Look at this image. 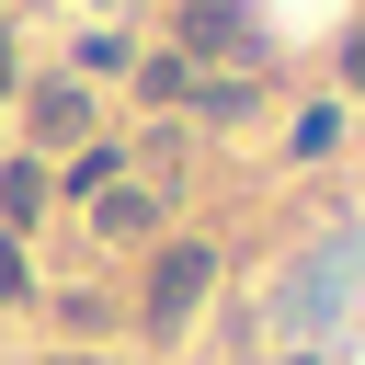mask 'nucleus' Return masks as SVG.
I'll list each match as a JSON object with an SVG mask.
<instances>
[{
	"label": "nucleus",
	"mask_w": 365,
	"mask_h": 365,
	"mask_svg": "<svg viewBox=\"0 0 365 365\" xmlns=\"http://www.w3.org/2000/svg\"><path fill=\"white\" fill-rule=\"evenodd\" d=\"M34 205H46V171H34V160H11V171H0V217H11V228H23V217H34Z\"/></svg>",
	"instance_id": "obj_6"
},
{
	"label": "nucleus",
	"mask_w": 365,
	"mask_h": 365,
	"mask_svg": "<svg viewBox=\"0 0 365 365\" xmlns=\"http://www.w3.org/2000/svg\"><path fill=\"white\" fill-rule=\"evenodd\" d=\"M205 285H217V251H205V240H171V251L148 262V331H182V319L205 308Z\"/></svg>",
	"instance_id": "obj_2"
},
{
	"label": "nucleus",
	"mask_w": 365,
	"mask_h": 365,
	"mask_svg": "<svg viewBox=\"0 0 365 365\" xmlns=\"http://www.w3.org/2000/svg\"><path fill=\"white\" fill-rule=\"evenodd\" d=\"M251 46H262V34H251L240 0H182V46H171L182 68H194V57H251Z\"/></svg>",
	"instance_id": "obj_3"
},
{
	"label": "nucleus",
	"mask_w": 365,
	"mask_h": 365,
	"mask_svg": "<svg viewBox=\"0 0 365 365\" xmlns=\"http://www.w3.org/2000/svg\"><path fill=\"white\" fill-rule=\"evenodd\" d=\"M354 285H365V228H331L308 262H285V274H274V297H262V342L308 354V342L354 308Z\"/></svg>",
	"instance_id": "obj_1"
},
{
	"label": "nucleus",
	"mask_w": 365,
	"mask_h": 365,
	"mask_svg": "<svg viewBox=\"0 0 365 365\" xmlns=\"http://www.w3.org/2000/svg\"><path fill=\"white\" fill-rule=\"evenodd\" d=\"M342 80H365V23H354V34H342Z\"/></svg>",
	"instance_id": "obj_9"
},
{
	"label": "nucleus",
	"mask_w": 365,
	"mask_h": 365,
	"mask_svg": "<svg viewBox=\"0 0 365 365\" xmlns=\"http://www.w3.org/2000/svg\"><path fill=\"white\" fill-rule=\"evenodd\" d=\"M46 365H103V354H46Z\"/></svg>",
	"instance_id": "obj_11"
},
{
	"label": "nucleus",
	"mask_w": 365,
	"mask_h": 365,
	"mask_svg": "<svg viewBox=\"0 0 365 365\" xmlns=\"http://www.w3.org/2000/svg\"><path fill=\"white\" fill-rule=\"evenodd\" d=\"M23 285H34V274H23V251L0 240V297H23Z\"/></svg>",
	"instance_id": "obj_8"
},
{
	"label": "nucleus",
	"mask_w": 365,
	"mask_h": 365,
	"mask_svg": "<svg viewBox=\"0 0 365 365\" xmlns=\"http://www.w3.org/2000/svg\"><path fill=\"white\" fill-rule=\"evenodd\" d=\"M137 91H148V103H182V91H194V68H182V57H148V68H137Z\"/></svg>",
	"instance_id": "obj_7"
},
{
	"label": "nucleus",
	"mask_w": 365,
	"mask_h": 365,
	"mask_svg": "<svg viewBox=\"0 0 365 365\" xmlns=\"http://www.w3.org/2000/svg\"><path fill=\"white\" fill-rule=\"evenodd\" d=\"M34 137H46V148H80V137H91V91H80V80H46V91H34Z\"/></svg>",
	"instance_id": "obj_4"
},
{
	"label": "nucleus",
	"mask_w": 365,
	"mask_h": 365,
	"mask_svg": "<svg viewBox=\"0 0 365 365\" xmlns=\"http://www.w3.org/2000/svg\"><path fill=\"white\" fill-rule=\"evenodd\" d=\"M148 217H160V205H148V194H125V182H114V194H91V228H103V240H137Z\"/></svg>",
	"instance_id": "obj_5"
},
{
	"label": "nucleus",
	"mask_w": 365,
	"mask_h": 365,
	"mask_svg": "<svg viewBox=\"0 0 365 365\" xmlns=\"http://www.w3.org/2000/svg\"><path fill=\"white\" fill-rule=\"evenodd\" d=\"M0 91H11V34H0Z\"/></svg>",
	"instance_id": "obj_10"
}]
</instances>
